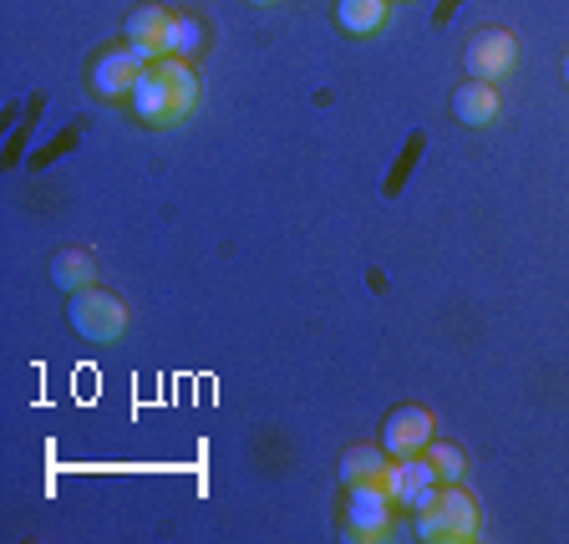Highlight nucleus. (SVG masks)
<instances>
[{
    "label": "nucleus",
    "mask_w": 569,
    "mask_h": 544,
    "mask_svg": "<svg viewBox=\"0 0 569 544\" xmlns=\"http://www.w3.org/2000/svg\"><path fill=\"white\" fill-rule=\"evenodd\" d=\"M193 102H199V77H193V67L183 57L148 61L128 97L132 118L148 122V128H173V122H183L193 112Z\"/></svg>",
    "instance_id": "f257e3e1"
},
{
    "label": "nucleus",
    "mask_w": 569,
    "mask_h": 544,
    "mask_svg": "<svg viewBox=\"0 0 569 544\" xmlns=\"http://www.w3.org/2000/svg\"><path fill=\"white\" fill-rule=\"evenodd\" d=\"M412 524L427 544H468L478 540V504L462 484H438L432 498L412 510Z\"/></svg>",
    "instance_id": "f03ea898"
},
{
    "label": "nucleus",
    "mask_w": 569,
    "mask_h": 544,
    "mask_svg": "<svg viewBox=\"0 0 569 544\" xmlns=\"http://www.w3.org/2000/svg\"><path fill=\"white\" fill-rule=\"evenodd\" d=\"M67 320H71V332H77V336L107 346V342H118V336L128 332V306H122L118 296L97 290V285H87V290H71Z\"/></svg>",
    "instance_id": "7ed1b4c3"
},
{
    "label": "nucleus",
    "mask_w": 569,
    "mask_h": 544,
    "mask_svg": "<svg viewBox=\"0 0 569 544\" xmlns=\"http://www.w3.org/2000/svg\"><path fill=\"white\" fill-rule=\"evenodd\" d=\"M397 498L381 494L377 484H356L346 488V540H387Z\"/></svg>",
    "instance_id": "20e7f679"
},
{
    "label": "nucleus",
    "mask_w": 569,
    "mask_h": 544,
    "mask_svg": "<svg viewBox=\"0 0 569 544\" xmlns=\"http://www.w3.org/2000/svg\"><path fill=\"white\" fill-rule=\"evenodd\" d=\"M513 61H519V41H513V31H503V26H483V31L468 41V51H462V67H468V77H478V82H503L513 71Z\"/></svg>",
    "instance_id": "39448f33"
},
{
    "label": "nucleus",
    "mask_w": 569,
    "mask_h": 544,
    "mask_svg": "<svg viewBox=\"0 0 569 544\" xmlns=\"http://www.w3.org/2000/svg\"><path fill=\"white\" fill-rule=\"evenodd\" d=\"M438 484H442V478H438V468L427 463V453H412V458H391L377 488L397 498V510L412 514L417 504H427V498H432V488H438Z\"/></svg>",
    "instance_id": "423d86ee"
},
{
    "label": "nucleus",
    "mask_w": 569,
    "mask_h": 544,
    "mask_svg": "<svg viewBox=\"0 0 569 544\" xmlns=\"http://www.w3.org/2000/svg\"><path fill=\"white\" fill-rule=\"evenodd\" d=\"M173 31H178V11H168V6H138V11L128 16V26H122L128 47L138 51L142 61L173 57Z\"/></svg>",
    "instance_id": "0eeeda50"
},
{
    "label": "nucleus",
    "mask_w": 569,
    "mask_h": 544,
    "mask_svg": "<svg viewBox=\"0 0 569 544\" xmlns=\"http://www.w3.org/2000/svg\"><path fill=\"white\" fill-rule=\"evenodd\" d=\"M142 67L148 61L138 57V51L122 41V47H107L102 57L92 61V71H87V82H92L97 97H107V102H118V97H132V87H138Z\"/></svg>",
    "instance_id": "6e6552de"
},
{
    "label": "nucleus",
    "mask_w": 569,
    "mask_h": 544,
    "mask_svg": "<svg viewBox=\"0 0 569 544\" xmlns=\"http://www.w3.org/2000/svg\"><path fill=\"white\" fill-rule=\"evenodd\" d=\"M432 433H438L432 413L417 403H402V407H391V417L381 423V448H387L391 458H412V453H422L427 443H432Z\"/></svg>",
    "instance_id": "1a4fd4ad"
},
{
    "label": "nucleus",
    "mask_w": 569,
    "mask_h": 544,
    "mask_svg": "<svg viewBox=\"0 0 569 544\" xmlns=\"http://www.w3.org/2000/svg\"><path fill=\"white\" fill-rule=\"evenodd\" d=\"M452 112H458V122H468V128H493L498 118H503V97H498V82H462L458 92H452Z\"/></svg>",
    "instance_id": "9d476101"
},
{
    "label": "nucleus",
    "mask_w": 569,
    "mask_h": 544,
    "mask_svg": "<svg viewBox=\"0 0 569 544\" xmlns=\"http://www.w3.org/2000/svg\"><path fill=\"white\" fill-rule=\"evenodd\" d=\"M391 0H336V21L351 36H377L387 26Z\"/></svg>",
    "instance_id": "9b49d317"
},
{
    "label": "nucleus",
    "mask_w": 569,
    "mask_h": 544,
    "mask_svg": "<svg viewBox=\"0 0 569 544\" xmlns=\"http://www.w3.org/2000/svg\"><path fill=\"white\" fill-rule=\"evenodd\" d=\"M391 453L387 448H351L341 458V484L356 488V484H381V474H387Z\"/></svg>",
    "instance_id": "f8f14e48"
},
{
    "label": "nucleus",
    "mask_w": 569,
    "mask_h": 544,
    "mask_svg": "<svg viewBox=\"0 0 569 544\" xmlns=\"http://www.w3.org/2000/svg\"><path fill=\"white\" fill-rule=\"evenodd\" d=\"M51 280L67 285V290H87V285H97V265L87 249H61L57 260H51Z\"/></svg>",
    "instance_id": "ddd939ff"
},
{
    "label": "nucleus",
    "mask_w": 569,
    "mask_h": 544,
    "mask_svg": "<svg viewBox=\"0 0 569 544\" xmlns=\"http://www.w3.org/2000/svg\"><path fill=\"white\" fill-rule=\"evenodd\" d=\"M422 453H427V463L438 468L442 484H462V468H468V463H462V448H458V443H427Z\"/></svg>",
    "instance_id": "4468645a"
},
{
    "label": "nucleus",
    "mask_w": 569,
    "mask_h": 544,
    "mask_svg": "<svg viewBox=\"0 0 569 544\" xmlns=\"http://www.w3.org/2000/svg\"><path fill=\"white\" fill-rule=\"evenodd\" d=\"M203 47V26L199 16H178V31H173V57H189V51Z\"/></svg>",
    "instance_id": "2eb2a0df"
},
{
    "label": "nucleus",
    "mask_w": 569,
    "mask_h": 544,
    "mask_svg": "<svg viewBox=\"0 0 569 544\" xmlns=\"http://www.w3.org/2000/svg\"><path fill=\"white\" fill-rule=\"evenodd\" d=\"M565 82H569V57H565Z\"/></svg>",
    "instance_id": "dca6fc26"
},
{
    "label": "nucleus",
    "mask_w": 569,
    "mask_h": 544,
    "mask_svg": "<svg viewBox=\"0 0 569 544\" xmlns=\"http://www.w3.org/2000/svg\"><path fill=\"white\" fill-rule=\"evenodd\" d=\"M254 6H274V0H254Z\"/></svg>",
    "instance_id": "f3484780"
}]
</instances>
